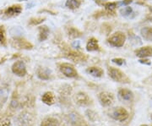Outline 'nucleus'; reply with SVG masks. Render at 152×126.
<instances>
[{
	"instance_id": "nucleus-31",
	"label": "nucleus",
	"mask_w": 152,
	"mask_h": 126,
	"mask_svg": "<svg viewBox=\"0 0 152 126\" xmlns=\"http://www.w3.org/2000/svg\"><path fill=\"white\" fill-rule=\"evenodd\" d=\"M124 59H121V58H117V59H113L111 60V62L117 64V65H123L124 64Z\"/></svg>"
},
{
	"instance_id": "nucleus-11",
	"label": "nucleus",
	"mask_w": 152,
	"mask_h": 126,
	"mask_svg": "<svg viewBox=\"0 0 152 126\" xmlns=\"http://www.w3.org/2000/svg\"><path fill=\"white\" fill-rule=\"evenodd\" d=\"M135 55L140 59H145V58L152 57V47L146 46L142 47L134 51Z\"/></svg>"
},
{
	"instance_id": "nucleus-37",
	"label": "nucleus",
	"mask_w": 152,
	"mask_h": 126,
	"mask_svg": "<svg viewBox=\"0 0 152 126\" xmlns=\"http://www.w3.org/2000/svg\"><path fill=\"white\" fill-rule=\"evenodd\" d=\"M151 119H152V114H151Z\"/></svg>"
},
{
	"instance_id": "nucleus-21",
	"label": "nucleus",
	"mask_w": 152,
	"mask_h": 126,
	"mask_svg": "<svg viewBox=\"0 0 152 126\" xmlns=\"http://www.w3.org/2000/svg\"><path fill=\"white\" fill-rule=\"evenodd\" d=\"M36 74L41 80H47L50 79V71L45 68H39L36 71Z\"/></svg>"
},
{
	"instance_id": "nucleus-30",
	"label": "nucleus",
	"mask_w": 152,
	"mask_h": 126,
	"mask_svg": "<svg viewBox=\"0 0 152 126\" xmlns=\"http://www.w3.org/2000/svg\"><path fill=\"white\" fill-rule=\"evenodd\" d=\"M5 32L2 28H0V44L5 43Z\"/></svg>"
},
{
	"instance_id": "nucleus-29",
	"label": "nucleus",
	"mask_w": 152,
	"mask_h": 126,
	"mask_svg": "<svg viewBox=\"0 0 152 126\" xmlns=\"http://www.w3.org/2000/svg\"><path fill=\"white\" fill-rule=\"evenodd\" d=\"M11 125V122L9 118H4L0 120V126H10Z\"/></svg>"
},
{
	"instance_id": "nucleus-28",
	"label": "nucleus",
	"mask_w": 152,
	"mask_h": 126,
	"mask_svg": "<svg viewBox=\"0 0 152 126\" xmlns=\"http://www.w3.org/2000/svg\"><path fill=\"white\" fill-rule=\"evenodd\" d=\"M111 30V26L109 24H103L102 25V28H101V32H103L104 33L106 34H109Z\"/></svg>"
},
{
	"instance_id": "nucleus-10",
	"label": "nucleus",
	"mask_w": 152,
	"mask_h": 126,
	"mask_svg": "<svg viewBox=\"0 0 152 126\" xmlns=\"http://www.w3.org/2000/svg\"><path fill=\"white\" fill-rule=\"evenodd\" d=\"M75 101L77 104H79L80 106L86 107L91 104V99L90 97L88 96L87 93L83 92V91H80L78 92L75 96Z\"/></svg>"
},
{
	"instance_id": "nucleus-32",
	"label": "nucleus",
	"mask_w": 152,
	"mask_h": 126,
	"mask_svg": "<svg viewBox=\"0 0 152 126\" xmlns=\"http://www.w3.org/2000/svg\"><path fill=\"white\" fill-rule=\"evenodd\" d=\"M140 63L141 64H148V65H150L151 64V62L149 59H146V58L145 59H140Z\"/></svg>"
},
{
	"instance_id": "nucleus-9",
	"label": "nucleus",
	"mask_w": 152,
	"mask_h": 126,
	"mask_svg": "<svg viewBox=\"0 0 152 126\" xmlns=\"http://www.w3.org/2000/svg\"><path fill=\"white\" fill-rule=\"evenodd\" d=\"M12 72L16 74L17 76H19V77H23L25 76L27 71H26V67L25 65V64H24L23 61H16L12 65Z\"/></svg>"
},
{
	"instance_id": "nucleus-15",
	"label": "nucleus",
	"mask_w": 152,
	"mask_h": 126,
	"mask_svg": "<svg viewBox=\"0 0 152 126\" xmlns=\"http://www.w3.org/2000/svg\"><path fill=\"white\" fill-rule=\"evenodd\" d=\"M86 50L88 52H94V51L100 50V47L98 45V41L95 37H90L88 40V42L86 44Z\"/></svg>"
},
{
	"instance_id": "nucleus-18",
	"label": "nucleus",
	"mask_w": 152,
	"mask_h": 126,
	"mask_svg": "<svg viewBox=\"0 0 152 126\" xmlns=\"http://www.w3.org/2000/svg\"><path fill=\"white\" fill-rule=\"evenodd\" d=\"M38 30H39V36H38L39 41L42 42V41H45L46 39H47L50 32V30L48 27L47 26H40Z\"/></svg>"
},
{
	"instance_id": "nucleus-14",
	"label": "nucleus",
	"mask_w": 152,
	"mask_h": 126,
	"mask_svg": "<svg viewBox=\"0 0 152 126\" xmlns=\"http://www.w3.org/2000/svg\"><path fill=\"white\" fill-rule=\"evenodd\" d=\"M55 95H54L52 91H47L45 92L42 97V101L43 103H45L48 106H51V105L54 104L55 103Z\"/></svg>"
},
{
	"instance_id": "nucleus-16",
	"label": "nucleus",
	"mask_w": 152,
	"mask_h": 126,
	"mask_svg": "<svg viewBox=\"0 0 152 126\" xmlns=\"http://www.w3.org/2000/svg\"><path fill=\"white\" fill-rule=\"evenodd\" d=\"M86 72L89 74H90V75H92L94 77H96V78L101 77L103 75V74H104L103 70L101 69V68L96 67V66H92V67L87 68Z\"/></svg>"
},
{
	"instance_id": "nucleus-4",
	"label": "nucleus",
	"mask_w": 152,
	"mask_h": 126,
	"mask_svg": "<svg viewBox=\"0 0 152 126\" xmlns=\"http://www.w3.org/2000/svg\"><path fill=\"white\" fill-rule=\"evenodd\" d=\"M59 70L66 77L69 78H75L78 76V72L74 65L69 63H62L58 64Z\"/></svg>"
},
{
	"instance_id": "nucleus-2",
	"label": "nucleus",
	"mask_w": 152,
	"mask_h": 126,
	"mask_svg": "<svg viewBox=\"0 0 152 126\" xmlns=\"http://www.w3.org/2000/svg\"><path fill=\"white\" fill-rule=\"evenodd\" d=\"M126 41V36L122 32H117L107 38V42L111 46L116 47H121L123 46V44Z\"/></svg>"
},
{
	"instance_id": "nucleus-17",
	"label": "nucleus",
	"mask_w": 152,
	"mask_h": 126,
	"mask_svg": "<svg viewBox=\"0 0 152 126\" xmlns=\"http://www.w3.org/2000/svg\"><path fill=\"white\" fill-rule=\"evenodd\" d=\"M66 32L68 36H69L70 38H78V37H80L82 36V32L79 30L75 27L73 26H69L66 28Z\"/></svg>"
},
{
	"instance_id": "nucleus-19",
	"label": "nucleus",
	"mask_w": 152,
	"mask_h": 126,
	"mask_svg": "<svg viewBox=\"0 0 152 126\" xmlns=\"http://www.w3.org/2000/svg\"><path fill=\"white\" fill-rule=\"evenodd\" d=\"M30 118H31V116H30V114L24 113L19 115V117L18 118V122H19V124H21V126H25V125L28 126L30 122H31Z\"/></svg>"
},
{
	"instance_id": "nucleus-36",
	"label": "nucleus",
	"mask_w": 152,
	"mask_h": 126,
	"mask_svg": "<svg viewBox=\"0 0 152 126\" xmlns=\"http://www.w3.org/2000/svg\"><path fill=\"white\" fill-rule=\"evenodd\" d=\"M140 126H147V124H142V125H140Z\"/></svg>"
},
{
	"instance_id": "nucleus-13",
	"label": "nucleus",
	"mask_w": 152,
	"mask_h": 126,
	"mask_svg": "<svg viewBox=\"0 0 152 126\" xmlns=\"http://www.w3.org/2000/svg\"><path fill=\"white\" fill-rule=\"evenodd\" d=\"M22 11V6L19 4H15L9 7L8 9L5 10V15L9 17H12V16H15L19 15Z\"/></svg>"
},
{
	"instance_id": "nucleus-23",
	"label": "nucleus",
	"mask_w": 152,
	"mask_h": 126,
	"mask_svg": "<svg viewBox=\"0 0 152 126\" xmlns=\"http://www.w3.org/2000/svg\"><path fill=\"white\" fill-rule=\"evenodd\" d=\"M41 126H58V121L54 118H46L42 121Z\"/></svg>"
},
{
	"instance_id": "nucleus-20",
	"label": "nucleus",
	"mask_w": 152,
	"mask_h": 126,
	"mask_svg": "<svg viewBox=\"0 0 152 126\" xmlns=\"http://www.w3.org/2000/svg\"><path fill=\"white\" fill-rule=\"evenodd\" d=\"M116 15V12L115 11H109V10H98L96 13L93 15V17L95 19H98L100 17L102 16H106V17H111V16H115Z\"/></svg>"
},
{
	"instance_id": "nucleus-5",
	"label": "nucleus",
	"mask_w": 152,
	"mask_h": 126,
	"mask_svg": "<svg viewBox=\"0 0 152 126\" xmlns=\"http://www.w3.org/2000/svg\"><path fill=\"white\" fill-rule=\"evenodd\" d=\"M65 57L68 59H70L75 63L80 62H85L88 59V56L85 55L84 53L77 52V51L69 50L68 49L65 52Z\"/></svg>"
},
{
	"instance_id": "nucleus-35",
	"label": "nucleus",
	"mask_w": 152,
	"mask_h": 126,
	"mask_svg": "<svg viewBox=\"0 0 152 126\" xmlns=\"http://www.w3.org/2000/svg\"><path fill=\"white\" fill-rule=\"evenodd\" d=\"M149 9H150V11L152 13V6H150V7H149Z\"/></svg>"
},
{
	"instance_id": "nucleus-22",
	"label": "nucleus",
	"mask_w": 152,
	"mask_h": 126,
	"mask_svg": "<svg viewBox=\"0 0 152 126\" xmlns=\"http://www.w3.org/2000/svg\"><path fill=\"white\" fill-rule=\"evenodd\" d=\"M142 37L146 41H152V27L146 26L140 30Z\"/></svg>"
},
{
	"instance_id": "nucleus-27",
	"label": "nucleus",
	"mask_w": 152,
	"mask_h": 126,
	"mask_svg": "<svg viewBox=\"0 0 152 126\" xmlns=\"http://www.w3.org/2000/svg\"><path fill=\"white\" fill-rule=\"evenodd\" d=\"M45 20V17H36V18H31L29 20V25L30 26H37L42 23Z\"/></svg>"
},
{
	"instance_id": "nucleus-34",
	"label": "nucleus",
	"mask_w": 152,
	"mask_h": 126,
	"mask_svg": "<svg viewBox=\"0 0 152 126\" xmlns=\"http://www.w3.org/2000/svg\"><path fill=\"white\" fill-rule=\"evenodd\" d=\"M131 3H132V0H123V2L124 5H128V4H130Z\"/></svg>"
},
{
	"instance_id": "nucleus-1",
	"label": "nucleus",
	"mask_w": 152,
	"mask_h": 126,
	"mask_svg": "<svg viewBox=\"0 0 152 126\" xmlns=\"http://www.w3.org/2000/svg\"><path fill=\"white\" fill-rule=\"evenodd\" d=\"M107 72H108V75L111 77V79L113 80L114 81H116V82L124 83V84L130 83L129 78L123 71L120 70L119 69H117V68L108 67Z\"/></svg>"
},
{
	"instance_id": "nucleus-7",
	"label": "nucleus",
	"mask_w": 152,
	"mask_h": 126,
	"mask_svg": "<svg viewBox=\"0 0 152 126\" xmlns=\"http://www.w3.org/2000/svg\"><path fill=\"white\" fill-rule=\"evenodd\" d=\"M98 99H99L100 103L103 107H110L114 103L115 97L111 92L102 91L98 95Z\"/></svg>"
},
{
	"instance_id": "nucleus-26",
	"label": "nucleus",
	"mask_w": 152,
	"mask_h": 126,
	"mask_svg": "<svg viewBox=\"0 0 152 126\" xmlns=\"http://www.w3.org/2000/svg\"><path fill=\"white\" fill-rule=\"evenodd\" d=\"M102 5L106 10H109V11H115V9L117 7V3L116 2H104L102 3Z\"/></svg>"
},
{
	"instance_id": "nucleus-33",
	"label": "nucleus",
	"mask_w": 152,
	"mask_h": 126,
	"mask_svg": "<svg viewBox=\"0 0 152 126\" xmlns=\"http://www.w3.org/2000/svg\"><path fill=\"white\" fill-rule=\"evenodd\" d=\"M131 11H132V9L129 8V7H127V8L124 9L123 10H121V12L123 13V14H130Z\"/></svg>"
},
{
	"instance_id": "nucleus-8",
	"label": "nucleus",
	"mask_w": 152,
	"mask_h": 126,
	"mask_svg": "<svg viewBox=\"0 0 152 126\" xmlns=\"http://www.w3.org/2000/svg\"><path fill=\"white\" fill-rule=\"evenodd\" d=\"M128 116H129L128 112L124 108H122V107L116 108L113 111V113H111V117H113V118L119 122H123L125 120H127L128 118Z\"/></svg>"
},
{
	"instance_id": "nucleus-24",
	"label": "nucleus",
	"mask_w": 152,
	"mask_h": 126,
	"mask_svg": "<svg viewBox=\"0 0 152 126\" xmlns=\"http://www.w3.org/2000/svg\"><path fill=\"white\" fill-rule=\"evenodd\" d=\"M81 0H67L66 6L70 9H76L81 5Z\"/></svg>"
},
{
	"instance_id": "nucleus-25",
	"label": "nucleus",
	"mask_w": 152,
	"mask_h": 126,
	"mask_svg": "<svg viewBox=\"0 0 152 126\" xmlns=\"http://www.w3.org/2000/svg\"><path fill=\"white\" fill-rule=\"evenodd\" d=\"M9 91L5 88H0V106L4 104L8 99Z\"/></svg>"
},
{
	"instance_id": "nucleus-3",
	"label": "nucleus",
	"mask_w": 152,
	"mask_h": 126,
	"mask_svg": "<svg viewBox=\"0 0 152 126\" xmlns=\"http://www.w3.org/2000/svg\"><path fill=\"white\" fill-rule=\"evenodd\" d=\"M68 118L71 126H90L85 119L77 112H71L68 115Z\"/></svg>"
},
{
	"instance_id": "nucleus-12",
	"label": "nucleus",
	"mask_w": 152,
	"mask_h": 126,
	"mask_svg": "<svg viewBox=\"0 0 152 126\" xmlns=\"http://www.w3.org/2000/svg\"><path fill=\"white\" fill-rule=\"evenodd\" d=\"M118 97L123 101L132 102L134 99V93L130 90L126 89V88H121L118 91Z\"/></svg>"
},
{
	"instance_id": "nucleus-6",
	"label": "nucleus",
	"mask_w": 152,
	"mask_h": 126,
	"mask_svg": "<svg viewBox=\"0 0 152 126\" xmlns=\"http://www.w3.org/2000/svg\"><path fill=\"white\" fill-rule=\"evenodd\" d=\"M11 45L13 47L17 49H31L33 47V45L30 42H28L27 40L25 38H22V37H15L11 40Z\"/></svg>"
}]
</instances>
